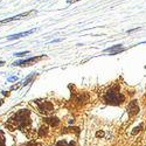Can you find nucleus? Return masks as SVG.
Listing matches in <instances>:
<instances>
[{"mask_svg": "<svg viewBox=\"0 0 146 146\" xmlns=\"http://www.w3.org/2000/svg\"><path fill=\"white\" fill-rule=\"evenodd\" d=\"M31 113L28 110H20L19 112H17L13 117H11L8 119V121L6 123V126L13 131L15 129H20L22 132L28 133V131L31 130V118H29Z\"/></svg>", "mask_w": 146, "mask_h": 146, "instance_id": "nucleus-1", "label": "nucleus"}, {"mask_svg": "<svg viewBox=\"0 0 146 146\" xmlns=\"http://www.w3.org/2000/svg\"><path fill=\"white\" fill-rule=\"evenodd\" d=\"M104 101H105V103L111 104V105H119L124 102V95L121 92H119L118 89L112 88L105 92Z\"/></svg>", "mask_w": 146, "mask_h": 146, "instance_id": "nucleus-2", "label": "nucleus"}, {"mask_svg": "<svg viewBox=\"0 0 146 146\" xmlns=\"http://www.w3.org/2000/svg\"><path fill=\"white\" fill-rule=\"evenodd\" d=\"M36 106H38V110L40 113L42 115H50L54 111V106L50 102L48 101H36L35 102Z\"/></svg>", "mask_w": 146, "mask_h": 146, "instance_id": "nucleus-3", "label": "nucleus"}, {"mask_svg": "<svg viewBox=\"0 0 146 146\" xmlns=\"http://www.w3.org/2000/svg\"><path fill=\"white\" fill-rule=\"evenodd\" d=\"M44 58V55H41V56H36V57H29V58H26V60H20V61H15L12 64L14 67H26V66H31L35 62H38V61Z\"/></svg>", "mask_w": 146, "mask_h": 146, "instance_id": "nucleus-4", "label": "nucleus"}, {"mask_svg": "<svg viewBox=\"0 0 146 146\" xmlns=\"http://www.w3.org/2000/svg\"><path fill=\"white\" fill-rule=\"evenodd\" d=\"M32 13H36V11H31V12H25V13H21V14H18V15H14V17H11V18H7V19H4L0 21V23H7V22H11V21H15V20H20V19H23V18H27L29 14Z\"/></svg>", "mask_w": 146, "mask_h": 146, "instance_id": "nucleus-5", "label": "nucleus"}, {"mask_svg": "<svg viewBox=\"0 0 146 146\" xmlns=\"http://www.w3.org/2000/svg\"><path fill=\"white\" fill-rule=\"evenodd\" d=\"M124 50H125V48L123 47V44H115L112 47L106 48V49L104 50V53H108V54H110V55H117V54L124 52Z\"/></svg>", "mask_w": 146, "mask_h": 146, "instance_id": "nucleus-6", "label": "nucleus"}, {"mask_svg": "<svg viewBox=\"0 0 146 146\" xmlns=\"http://www.w3.org/2000/svg\"><path fill=\"white\" fill-rule=\"evenodd\" d=\"M127 112H129L130 116H135V115H137V113L139 112V106H138V103H137L136 101H133V102H131V103L129 104V106H127Z\"/></svg>", "mask_w": 146, "mask_h": 146, "instance_id": "nucleus-7", "label": "nucleus"}, {"mask_svg": "<svg viewBox=\"0 0 146 146\" xmlns=\"http://www.w3.org/2000/svg\"><path fill=\"white\" fill-rule=\"evenodd\" d=\"M36 29L33 28L31 31H27V32H22V33H18V34H14V35H9L7 36V40H17V39H20V38H23V36H27L29 34H33Z\"/></svg>", "mask_w": 146, "mask_h": 146, "instance_id": "nucleus-8", "label": "nucleus"}, {"mask_svg": "<svg viewBox=\"0 0 146 146\" xmlns=\"http://www.w3.org/2000/svg\"><path fill=\"white\" fill-rule=\"evenodd\" d=\"M44 121H46L47 124L52 125V126H57V125L60 124V120H58V118H56V117H48V118L44 119Z\"/></svg>", "mask_w": 146, "mask_h": 146, "instance_id": "nucleus-9", "label": "nucleus"}, {"mask_svg": "<svg viewBox=\"0 0 146 146\" xmlns=\"http://www.w3.org/2000/svg\"><path fill=\"white\" fill-rule=\"evenodd\" d=\"M47 133H48V127L47 126H41L40 127V131H39V136H46L47 135Z\"/></svg>", "mask_w": 146, "mask_h": 146, "instance_id": "nucleus-10", "label": "nucleus"}, {"mask_svg": "<svg viewBox=\"0 0 146 146\" xmlns=\"http://www.w3.org/2000/svg\"><path fill=\"white\" fill-rule=\"evenodd\" d=\"M56 146H75V144H72V143H69V144H67L66 141L61 140V141H58V143L56 144Z\"/></svg>", "mask_w": 146, "mask_h": 146, "instance_id": "nucleus-11", "label": "nucleus"}, {"mask_svg": "<svg viewBox=\"0 0 146 146\" xmlns=\"http://www.w3.org/2000/svg\"><path fill=\"white\" fill-rule=\"evenodd\" d=\"M0 146H5V136L1 130H0Z\"/></svg>", "mask_w": 146, "mask_h": 146, "instance_id": "nucleus-12", "label": "nucleus"}, {"mask_svg": "<svg viewBox=\"0 0 146 146\" xmlns=\"http://www.w3.org/2000/svg\"><path fill=\"white\" fill-rule=\"evenodd\" d=\"M27 54H29L28 50H26V52H21V53H14V56H17V57H22V56H25V55H27Z\"/></svg>", "mask_w": 146, "mask_h": 146, "instance_id": "nucleus-13", "label": "nucleus"}, {"mask_svg": "<svg viewBox=\"0 0 146 146\" xmlns=\"http://www.w3.org/2000/svg\"><path fill=\"white\" fill-rule=\"evenodd\" d=\"M22 146H41V145L38 144V143H34V141H29V143H27V144H23Z\"/></svg>", "mask_w": 146, "mask_h": 146, "instance_id": "nucleus-14", "label": "nucleus"}, {"mask_svg": "<svg viewBox=\"0 0 146 146\" xmlns=\"http://www.w3.org/2000/svg\"><path fill=\"white\" fill-rule=\"evenodd\" d=\"M77 1H80V0H67V3H68V4H72V3H77Z\"/></svg>", "mask_w": 146, "mask_h": 146, "instance_id": "nucleus-15", "label": "nucleus"}, {"mask_svg": "<svg viewBox=\"0 0 146 146\" xmlns=\"http://www.w3.org/2000/svg\"><path fill=\"white\" fill-rule=\"evenodd\" d=\"M15 80H18L15 76H12V77H9V78H8V81H15Z\"/></svg>", "mask_w": 146, "mask_h": 146, "instance_id": "nucleus-16", "label": "nucleus"}, {"mask_svg": "<svg viewBox=\"0 0 146 146\" xmlns=\"http://www.w3.org/2000/svg\"><path fill=\"white\" fill-rule=\"evenodd\" d=\"M145 42H146V41H145Z\"/></svg>", "mask_w": 146, "mask_h": 146, "instance_id": "nucleus-17", "label": "nucleus"}]
</instances>
